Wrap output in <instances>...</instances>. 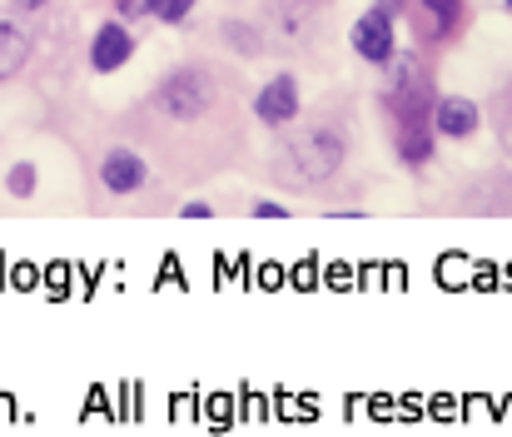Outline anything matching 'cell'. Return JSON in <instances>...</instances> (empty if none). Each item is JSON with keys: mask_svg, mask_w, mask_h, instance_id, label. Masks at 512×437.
Listing matches in <instances>:
<instances>
[{"mask_svg": "<svg viewBox=\"0 0 512 437\" xmlns=\"http://www.w3.org/2000/svg\"><path fill=\"white\" fill-rule=\"evenodd\" d=\"M254 115L269 125V130H284L299 120V80L294 75H274L259 95H254Z\"/></svg>", "mask_w": 512, "mask_h": 437, "instance_id": "obj_5", "label": "cell"}, {"mask_svg": "<svg viewBox=\"0 0 512 437\" xmlns=\"http://www.w3.org/2000/svg\"><path fill=\"white\" fill-rule=\"evenodd\" d=\"M478 125H483V115H478L473 100H463V95H443V100H433V135L468 140V135H478Z\"/></svg>", "mask_w": 512, "mask_h": 437, "instance_id": "obj_6", "label": "cell"}, {"mask_svg": "<svg viewBox=\"0 0 512 437\" xmlns=\"http://www.w3.org/2000/svg\"><path fill=\"white\" fill-rule=\"evenodd\" d=\"M189 10H194V0H150V15L165 20V25H179Z\"/></svg>", "mask_w": 512, "mask_h": 437, "instance_id": "obj_11", "label": "cell"}, {"mask_svg": "<svg viewBox=\"0 0 512 437\" xmlns=\"http://www.w3.org/2000/svg\"><path fill=\"white\" fill-rule=\"evenodd\" d=\"M224 35H229V45H234V50H244V55H254V50H259V40H254V30H249V25H234V20H229V25H224Z\"/></svg>", "mask_w": 512, "mask_h": 437, "instance_id": "obj_12", "label": "cell"}, {"mask_svg": "<svg viewBox=\"0 0 512 437\" xmlns=\"http://www.w3.org/2000/svg\"><path fill=\"white\" fill-rule=\"evenodd\" d=\"M304 5H329V0H304Z\"/></svg>", "mask_w": 512, "mask_h": 437, "instance_id": "obj_19", "label": "cell"}, {"mask_svg": "<svg viewBox=\"0 0 512 437\" xmlns=\"http://www.w3.org/2000/svg\"><path fill=\"white\" fill-rule=\"evenodd\" d=\"M130 55H135V35H130L120 20L100 25V35H95V45H90V65H95L100 75H115L120 65H130Z\"/></svg>", "mask_w": 512, "mask_h": 437, "instance_id": "obj_7", "label": "cell"}, {"mask_svg": "<svg viewBox=\"0 0 512 437\" xmlns=\"http://www.w3.org/2000/svg\"><path fill=\"white\" fill-rule=\"evenodd\" d=\"M115 10H120V20H140V15H150V0H115Z\"/></svg>", "mask_w": 512, "mask_h": 437, "instance_id": "obj_14", "label": "cell"}, {"mask_svg": "<svg viewBox=\"0 0 512 437\" xmlns=\"http://www.w3.org/2000/svg\"><path fill=\"white\" fill-rule=\"evenodd\" d=\"M254 214H259V219H284L289 209H284V204H274V199H264V204H254Z\"/></svg>", "mask_w": 512, "mask_h": 437, "instance_id": "obj_15", "label": "cell"}, {"mask_svg": "<svg viewBox=\"0 0 512 437\" xmlns=\"http://www.w3.org/2000/svg\"><path fill=\"white\" fill-rule=\"evenodd\" d=\"M508 5H512V0H508Z\"/></svg>", "mask_w": 512, "mask_h": 437, "instance_id": "obj_20", "label": "cell"}, {"mask_svg": "<svg viewBox=\"0 0 512 437\" xmlns=\"http://www.w3.org/2000/svg\"><path fill=\"white\" fill-rule=\"evenodd\" d=\"M378 10L383 15H403V0H378Z\"/></svg>", "mask_w": 512, "mask_h": 437, "instance_id": "obj_17", "label": "cell"}, {"mask_svg": "<svg viewBox=\"0 0 512 437\" xmlns=\"http://www.w3.org/2000/svg\"><path fill=\"white\" fill-rule=\"evenodd\" d=\"M348 40H353V55H363V60L383 65V60H388V55L398 50V30H393V15H383V10L373 5L368 15H358V20H353Z\"/></svg>", "mask_w": 512, "mask_h": 437, "instance_id": "obj_4", "label": "cell"}, {"mask_svg": "<svg viewBox=\"0 0 512 437\" xmlns=\"http://www.w3.org/2000/svg\"><path fill=\"white\" fill-rule=\"evenodd\" d=\"M388 100L398 115V159L428 164L433 154V85L418 55H388Z\"/></svg>", "mask_w": 512, "mask_h": 437, "instance_id": "obj_1", "label": "cell"}, {"mask_svg": "<svg viewBox=\"0 0 512 437\" xmlns=\"http://www.w3.org/2000/svg\"><path fill=\"white\" fill-rule=\"evenodd\" d=\"M343 154H348V140H343L339 125H314V130H304L299 140H289L279 149L274 174L294 189H309V184H324L339 169Z\"/></svg>", "mask_w": 512, "mask_h": 437, "instance_id": "obj_2", "label": "cell"}, {"mask_svg": "<svg viewBox=\"0 0 512 437\" xmlns=\"http://www.w3.org/2000/svg\"><path fill=\"white\" fill-rule=\"evenodd\" d=\"M30 60V35L10 20H0V80H10L20 65Z\"/></svg>", "mask_w": 512, "mask_h": 437, "instance_id": "obj_9", "label": "cell"}, {"mask_svg": "<svg viewBox=\"0 0 512 437\" xmlns=\"http://www.w3.org/2000/svg\"><path fill=\"white\" fill-rule=\"evenodd\" d=\"M15 5H20V10H40L45 0H15Z\"/></svg>", "mask_w": 512, "mask_h": 437, "instance_id": "obj_18", "label": "cell"}, {"mask_svg": "<svg viewBox=\"0 0 512 437\" xmlns=\"http://www.w3.org/2000/svg\"><path fill=\"white\" fill-rule=\"evenodd\" d=\"M184 219H209V204H184Z\"/></svg>", "mask_w": 512, "mask_h": 437, "instance_id": "obj_16", "label": "cell"}, {"mask_svg": "<svg viewBox=\"0 0 512 437\" xmlns=\"http://www.w3.org/2000/svg\"><path fill=\"white\" fill-rule=\"evenodd\" d=\"M30 189H35V169H30V164H15V169H10V194L25 199Z\"/></svg>", "mask_w": 512, "mask_h": 437, "instance_id": "obj_13", "label": "cell"}, {"mask_svg": "<svg viewBox=\"0 0 512 437\" xmlns=\"http://www.w3.org/2000/svg\"><path fill=\"white\" fill-rule=\"evenodd\" d=\"M155 105H160L170 120H199V115L214 105V80H209V70H174L170 80L155 90Z\"/></svg>", "mask_w": 512, "mask_h": 437, "instance_id": "obj_3", "label": "cell"}, {"mask_svg": "<svg viewBox=\"0 0 512 437\" xmlns=\"http://www.w3.org/2000/svg\"><path fill=\"white\" fill-rule=\"evenodd\" d=\"M145 159L135 154V149H110L105 159H100V184L110 189V194H135L140 184H145Z\"/></svg>", "mask_w": 512, "mask_h": 437, "instance_id": "obj_8", "label": "cell"}, {"mask_svg": "<svg viewBox=\"0 0 512 437\" xmlns=\"http://www.w3.org/2000/svg\"><path fill=\"white\" fill-rule=\"evenodd\" d=\"M458 15H463V0H423V35L448 40L458 30Z\"/></svg>", "mask_w": 512, "mask_h": 437, "instance_id": "obj_10", "label": "cell"}]
</instances>
